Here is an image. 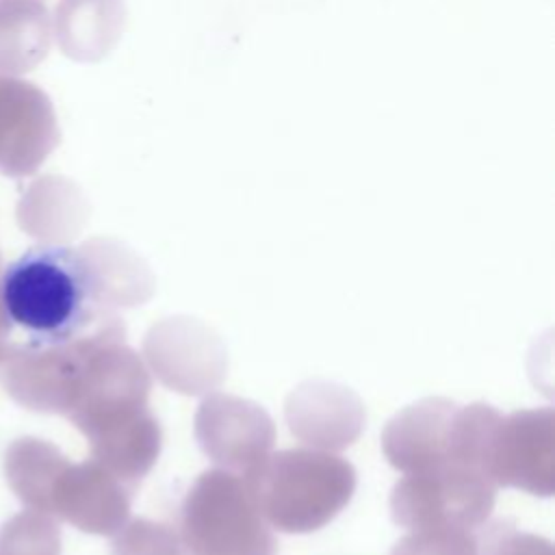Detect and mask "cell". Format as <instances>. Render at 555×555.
I'll list each match as a JSON object with an SVG mask.
<instances>
[{
    "mask_svg": "<svg viewBox=\"0 0 555 555\" xmlns=\"http://www.w3.org/2000/svg\"><path fill=\"white\" fill-rule=\"evenodd\" d=\"M455 410L457 403L451 399L427 397L397 412L382 431V451L388 464L403 475L449 464Z\"/></svg>",
    "mask_w": 555,
    "mask_h": 555,
    "instance_id": "cell-9",
    "label": "cell"
},
{
    "mask_svg": "<svg viewBox=\"0 0 555 555\" xmlns=\"http://www.w3.org/2000/svg\"><path fill=\"white\" fill-rule=\"evenodd\" d=\"M243 479L267 525L282 533L325 527L356 490L353 466L332 451L312 447L271 451Z\"/></svg>",
    "mask_w": 555,
    "mask_h": 555,
    "instance_id": "cell-2",
    "label": "cell"
},
{
    "mask_svg": "<svg viewBox=\"0 0 555 555\" xmlns=\"http://www.w3.org/2000/svg\"><path fill=\"white\" fill-rule=\"evenodd\" d=\"M490 477L535 496L555 492V412L518 410L503 416L490 455Z\"/></svg>",
    "mask_w": 555,
    "mask_h": 555,
    "instance_id": "cell-7",
    "label": "cell"
},
{
    "mask_svg": "<svg viewBox=\"0 0 555 555\" xmlns=\"http://www.w3.org/2000/svg\"><path fill=\"white\" fill-rule=\"evenodd\" d=\"M496 488L479 468L442 464L427 473L403 475L390 492V516L410 531L436 527L475 531L492 514Z\"/></svg>",
    "mask_w": 555,
    "mask_h": 555,
    "instance_id": "cell-4",
    "label": "cell"
},
{
    "mask_svg": "<svg viewBox=\"0 0 555 555\" xmlns=\"http://www.w3.org/2000/svg\"><path fill=\"white\" fill-rule=\"evenodd\" d=\"M178 535L189 555H278L245 479L223 468H208L193 481L182 501Z\"/></svg>",
    "mask_w": 555,
    "mask_h": 555,
    "instance_id": "cell-3",
    "label": "cell"
},
{
    "mask_svg": "<svg viewBox=\"0 0 555 555\" xmlns=\"http://www.w3.org/2000/svg\"><path fill=\"white\" fill-rule=\"evenodd\" d=\"M503 414L488 403L457 405L451 423L449 464L479 468L490 475V455Z\"/></svg>",
    "mask_w": 555,
    "mask_h": 555,
    "instance_id": "cell-10",
    "label": "cell"
},
{
    "mask_svg": "<svg viewBox=\"0 0 555 555\" xmlns=\"http://www.w3.org/2000/svg\"><path fill=\"white\" fill-rule=\"evenodd\" d=\"M193 429L208 460L241 477L251 473L275 442V425L267 410L228 392H208L202 399Z\"/></svg>",
    "mask_w": 555,
    "mask_h": 555,
    "instance_id": "cell-6",
    "label": "cell"
},
{
    "mask_svg": "<svg viewBox=\"0 0 555 555\" xmlns=\"http://www.w3.org/2000/svg\"><path fill=\"white\" fill-rule=\"evenodd\" d=\"M4 317L35 347H67L100 319V293L89 256L65 245H39L9 262L0 278Z\"/></svg>",
    "mask_w": 555,
    "mask_h": 555,
    "instance_id": "cell-1",
    "label": "cell"
},
{
    "mask_svg": "<svg viewBox=\"0 0 555 555\" xmlns=\"http://www.w3.org/2000/svg\"><path fill=\"white\" fill-rule=\"evenodd\" d=\"M115 546L117 555H189L180 535L156 520H134Z\"/></svg>",
    "mask_w": 555,
    "mask_h": 555,
    "instance_id": "cell-12",
    "label": "cell"
},
{
    "mask_svg": "<svg viewBox=\"0 0 555 555\" xmlns=\"http://www.w3.org/2000/svg\"><path fill=\"white\" fill-rule=\"evenodd\" d=\"M291 434L321 451H340L353 444L364 427V405L360 397L334 382H304L284 403Z\"/></svg>",
    "mask_w": 555,
    "mask_h": 555,
    "instance_id": "cell-8",
    "label": "cell"
},
{
    "mask_svg": "<svg viewBox=\"0 0 555 555\" xmlns=\"http://www.w3.org/2000/svg\"><path fill=\"white\" fill-rule=\"evenodd\" d=\"M477 535L468 529H414L403 535L390 555H477Z\"/></svg>",
    "mask_w": 555,
    "mask_h": 555,
    "instance_id": "cell-11",
    "label": "cell"
},
{
    "mask_svg": "<svg viewBox=\"0 0 555 555\" xmlns=\"http://www.w3.org/2000/svg\"><path fill=\"white\" fill-rule=\"evenodd\" d=\"M147 369L182 395L212 392L225 377L228 351L221 336L199 319L171 317L145 336Z\"/></svg>",
    "mask_w": 555,
    "mask_h": 555,
    "instance_id": "cell-5",
    "label": "cell"
},
{
    "mask_svg": "<svg viewBox=\"0 0 555 555\" xmlns=\"http://www.w3.org/2000/svg\"><path fill=\"white\" fill-rule=\"evenodd\" d=\"M477 555H553V546L546 538L520 533L505 525H494L477 538Z\"/></svg>",
    "mask_w": 555,
    "mask_h": 555,
    "instance_id": "cell-13",
    "label": "cell"
}]
</instances>
